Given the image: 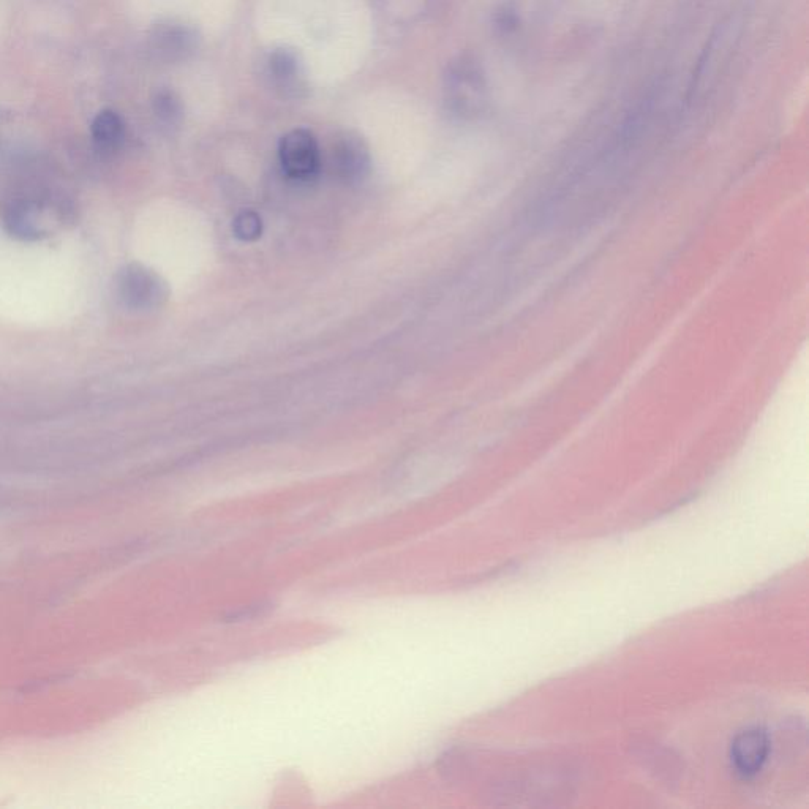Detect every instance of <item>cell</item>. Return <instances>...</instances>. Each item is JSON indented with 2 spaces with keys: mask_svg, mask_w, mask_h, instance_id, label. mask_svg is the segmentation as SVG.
I'll return each mask as SVG.
<instances>
[{
  "mask_svg": "<svg viewBox=\"0 0 809 809\" xmlns=\"http://www.w3.org/2000/svg\"><path fill=\"white\" fill-rule=\"evenodd\" d=\"M772 753V742L762 727H748L730 743V764L735 773L749 779L759 775Z\"/></svg>",
  "mask_w": 809,
  "mask_h": 809,
  "instance_id": "5b68a950",
  "label": "cell"
},
{
  "mask_svg": "<svg viewBox=\"0 0 809 809\" xmlns=\"http://www.w3.org/2000/svg\"><path fill=\"white\" fill-rule=\"evenodd\" d=\"M279 160L283 174L291 181H313L321 168L317 138L305 128L291 130L280 140Z\"/></svg>",
  "mask_w": 809,
  "mask_h": 809,
  "instance_id": "3957f363",
  "label": "cell"
},
{
  "mask_svg": "<svg viewBox=\"0 0 809 809\" xmlns=\"http://www.w3.org/2000/svg\"><path fill=\"white\" fill-rule=\"evenodd\" d=\"M233 233L241 241H256L263 233V222H261L260 215L253 211H244L236 215L233 222Z\"/></svg>",
  "mask_w": 809,
  "mask_h": 809,
  "instance_id": "7c38bea8",
  "label": "cell"
},
{
  "mask_svg": "<svg viewBox=\"0 0 809 809\" xmlns=\"http://www.w3.org/2000/svg\"><path fill=\"white\" fill-rule=\"evenodd\" d=\"M42 207L29 201H18L8 207L5 214V225L8 231L19 239H37L45 233Z\"/></svg>",
  "mask_w": 809,
  "mask_h": 809,
  "instance_id": "ba28073f",
  "label": "cell"
},
{
  "mask_svg": "<svg viewBox=\"0 0 809 809\" xmlns=\"http://www.w3.org/2000/svg\"><path fill=\"white\" fill-rule=\"evenodd\" d=\"M94 138L98 146L106 151H114L124 138V125L113 113H103L94 124Z\"/></svg>",
  "mask_w": 809,
  "mask_h": 809,
  "instance_id": "9c48e42d",
  "label": "cell"
},
{
  "mask_svg": "<svg viewBox=\"0 0 809 809\" xmlns=\"http://www.w3.org/2000/svg\"><path fill=\"white\" fill-rule=\"evenodd\" d=\"M443 87L446 106L456 116H478L486 108V73L473 56L463 54L448 65Z\"/></svg>",
  "mask_w": 809,
  "mask_h": 809,
  "instance_id": "6da1fadb",
  "label": "cell"
},
{
  "mask_svg": "<svg viewBox=\"0 0 809 809\" xmlns=\"http://www.w3.org/2000/svg\"><path fill=\"white\" fill-rule=\"evenodd\" d=\"M155 114L166 127H177L184 117L181 98L170 89H163L154 98Z\"/></svg>",
  "mask_w": 809,
  "mask_h": 809,
  "instance_id": "30bf717a",
  "label": "cell"
},
{
  "mask_svg": "<svg viewBox=\"0 0 809 809\" xmlns=\"http://www.w3.org/2000/svg\"><path fill=\"white\" fill-rule=\"evenodd\" d=\"M492 23L497 34L503 35V37L516 34L522 24L519 7L514 2L498 5L497 10L493 12Z\"/></svg>",
  "mask_w": 809,
  "mask_h": 809,
  "instance_id": "8fae6325",
  "label": "cell"
},
{
  "mask_svg": "<svg viewBox=\"0 0 809 809\" xmlns=\"http://www.w3.org/2000/svg\"><path fill=\"white\" fill-rule=\"evenodd\" d=\"M266 72L272 86L286 97H299L305 91L301 61L293 49H274L266 61Z\"/></svg>",
  "mask_w": 809,
  "mask_h": 809,
  "instance_id": "52a82bcc",
  "label": "cell"
},
{
  "mask_svg": "<svg viewBox=\"0 0 809 809\" xmlns=\"http://www.w3.org/2000/svg\"><path fill=\"white\" fill-rule=\"evenodd\" d=\"M200 45V35L185 24H163L152 34V48L162 59L179 62L189 59Z\"/></svg>",
  "mask_w": 809,
  "mask_h": 809,
  "instance_id": "8992f818",
  "label": "cell"
},
{
  "mask_svg": "<svg viewBox=\"0 0 809 809\" xmlns=\"http://www.w3.org/2000/svg\"><path fill=\"white\" fill-rule=\"evenodd\" d=\"M116 294L127 309L146 312L160 307L166 301L168 290L159 275L135 263L128 264L117 274Z\"/></svg>",
  "mask_w": 809,
  "mask_h": 809,
  "instance_id": "7a4b0ae2",
  "label": "cell"
},
{
  "mask_svg": "<svg viewBox=\"0 0 809 809\" xmlns=\"http://www.w3.org/2000/svg\"><path fill=\"white\" fill-rule=\"evenodd\" d=\"M332 173L342 182L359 184L372 168L369 146L358 133L345 132L335 136L329 151Z\"/></svg>",
  "mask_w": 809,
  "mask_h": 809,
  "instance_id": "277c9868",
  "label": "cell"
}]
</instances>
